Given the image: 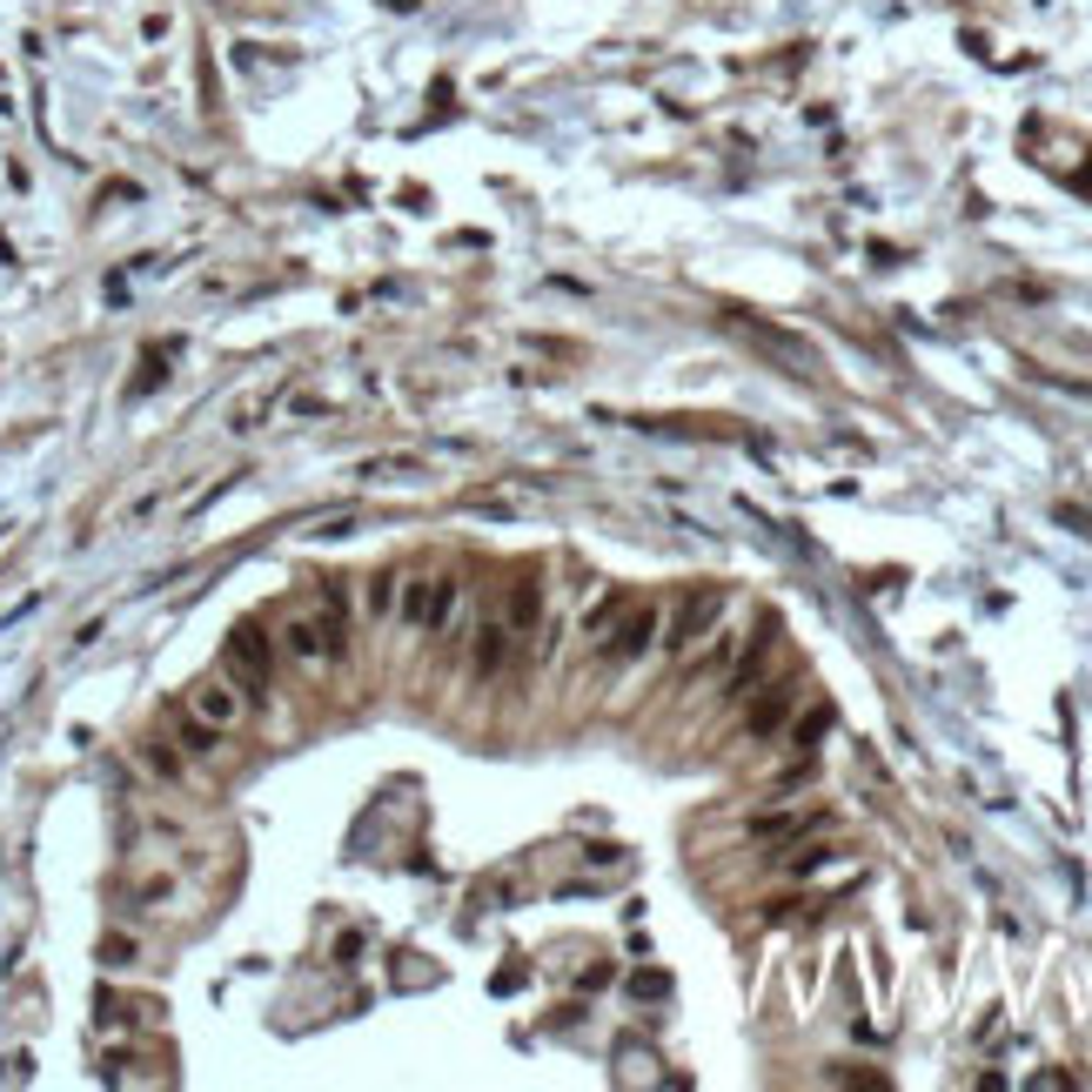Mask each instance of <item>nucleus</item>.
I'll list each match as a JSON object with an SVG mask.
<instances>
[{"mask_svg":"<svg viewBox=\"0 0 1092 1092\" xmlns=\"http://www.w3.org/2000/svg\"><path fill=\"white\" fill-rule=\"evenodd\" d=\"M221 663L241 678V691L248 698H269V670H275V650H269V637H262V624H235L228 630V644H221Z\"/></svg>","mask_w":1092,"mask_h":1092,"instance_id":"obj_1","label":"nucleus"},{"mask_svg":"<svg viewBox=\"0 0 1092 1092\" xmlns=\"http://www.w3.org/2000/svg\"><path fill=\"white\" fill-rule=\"evenodd\" d=\"M724 617V591H691L684 604H678V617L663 624V650L670 657H684V650H698L704 637H711V624Z\"/></svg>","mask_w":1092,"mask_h":1092,"instance_id":"obj_2","label":"nucleus"},{"mask_svg":"<svg viewBox=\"0 0 1092 1092\" xmlns=\"http://www.w3.org/2000/svg\"><path fill=\"white\" fill-rule=\"evenodd\" d=\"M657 630H663L657 604H624V610H617V624H610L597 644H604V657H624V663H630V657H644V650L657 644Z\"/></svg>","mask_w":1092,"mask_h":1092,"instance_id":"obj_3","label":"nucleus"},{"mask_svg":"<svg viewBox=\"0 0 1092 1092\" xmlns=\"http://www.w3.org/2000/svg\"><path fill=\"white\" fill-rule=\"evenodd\" d=\"M771 644H778V617H765V624H758V637L744 644V657L731 663V678H724V691H731V698H750V691H758V678H765V657H771Z\"/></svg>","mask_w":1092,"mask_h":1092,"instance_id":"obj_4","label":"nucleus"},{"mask_svg":"<svg viewBox=\"0 0 1092 1092\" xmlns=\"http://www.w3.org/2000/svg\"><path fill=\"white\" fill-rule=\"evenodd\" d=\"M510 637H517V630L502 624V617H489V624L476 630V644H469V678H476V684H489L496 670L510 663Z\"/></svg>","mask_w":1092,"mask_h":1092,"instance_id":"obj_5","label":"nucleus"},{"mask_svg":"<svg viewBox=\"0 0 1092 1092\" xmlns=\"http://www.w3.org/2000/svg\"><path fill=\"white\" fill-rule=\"evenodd\" d=\"M188 711H195L202 724H215V731H235V717H241V691H235V684H221V678H208V684H195Z\"/></svg>","mask_w":1092,"mask_h":1092,"instance_id":"obj_6","label":"nucleus"},{"mask_svg":"<svg viewBox=\"0 0 1092 1092\" xmlns=\"http://www.w3.org/2000/svg\"><path fill=\"white\" fill-rule=\"evenodd\" d=\"M315 624H322V644H328V663H335V657L349 650V591H343V583H322Z\"/></svg>","mask_w":1092,"mask_h":1092,"instance_id":"obj_7","label":"nucleus"},{"mask_svg":"<svg viewBox=\"0 0 1092 1092\" xmlns=\"http://www.w3.org/2000/svg\"><path fill=\"white\" fill-rule=\"evenodd\" d=\"M791 704H798V698H791V684H765V698L744 711V731H750V737H771V731L791 717Z\"/></svg>","mask_w":1092,"mask_h":1092,"instance_id":"obj_8","label":"nucleus"},{"mask_svg":"<svg viewBox=\"0 0 1092 1092\" xmlns=\"http://www.w3.org/2000/svg\"><path fill=\"white\" fill-rule=\"evenodd\" d=\"M282 650H289L295 663H322V657H328V644H322V624H315V617H289V630H282Z\"/></svg>","mask_w":1092,"mask_h":1092,"instance_id":"obj_9","label":"nucleus"},{"mask_svg":"<svg viewBox=\"0 0 1092 1092\" xmlns=\"http://www.w3.org/2000/svg\"><path fill=\"white\" fill-rule=\"evenodd\" d=\"M502 624H510L517 637L543 624V591H537V583H517V591H510V604H502Z\"/></svg>","mask_w":1092,"mask_h":1092,"instance_id":"obj_10","label":"nucleus"},{"mask_svg":"<svg viewBox=\"0 0 1092 1092\" xmlns=\"http://www.w3.org/2000/svg\"><path fill=\"white\" fill-rule=\"evenodd\" d=\"M456 591H463V576H456V570L430 576V610H423V630H443V624H450V610H456Z\"/></svg>","mask_w":1092,"mask_h":1092,"instance_id":"obj_11","label":"nucleus"},{"mask_svg":"<svg viewBox=\"0 0 1092 1092\" xmlns=\"http://www.w3.org/2000/svg\"><path fill=\"white\" fill-rule=\"evenodd\" d=\"M423 610H430V576H423V583H415V576H409V591L396 597V617H402L409 630H423Z\"/></svg>","mask_w":1092,"mask_h":1092,"instance_id":"obj_12","label":"nucleus"},{"mask_svg":"<svg viewBox=\"0 0 1092 1092\" xmlns=\"http://www.w3.org/2000/svg\"><path fill=\"white\" fill-rule=\"evenodd\" d=\"M215 737H221V731H215V724H202V717H195V711H188V717H182V744H188V750H195V758H208V750H215Z\"/></svg>","mask_w":1092,"mask_h":1092,"instance_id":"obj_13","label":"nucleus"},{"mask_svg":"<svg viewBox=\"0 0 1092 1092\" xmlns=\"http://www.w3.org/2000/svg\"><path fill=\"white\" fill-rule=\"evenodd\" d=\"M396 583H402L396 570H376V576H369V610H376V617L396 610Z\"/></svg>","mask_w":1092,"mask_h":1092,"instance_id":"obj_14","label":"nucleus"},{"mask_svg":"<svg viewBox=\"0 0 1092 1092\" xmlns=\"http://www.w3.org/2000/svg\"><path fill=\"white\" fill-rule=\"evenodd\" d=\"M617 610H624V591H610V597H604V604H597L591 617H583V630H591V637H604V630L617 624Z\"/></svg>","mask_w":1092,"mask_h":1092,"instance_id":"obj_15","label":"nucleus"},{"mask_svg":"<svg viewBox=\"0 0 1092 1092\" xmlns=\"http://www.w3.org/2000/svg\"><path fill=\"white\" fill-rule=\"evenodd\" d=\"M363 476H369V483H402V476H415V463H396V456H389V463H363Z\"/></svg>","mask_w":1092,"mask_h":1092,"instance_id":"obj_16","label":"nucleus"},{"mask_svg":"<svg viewBox=\"0 0 1092 1092\" xmlns=\"http://www.w3.org/2000/svg\"><path fill=\"white\" fill-rule=\"evenodd\" d=\"M824 731H831V711H824V704H818L811 717H798V744H804V750H811V744H818Z\"/></svg>","mask_w":1092,"mask_h":1092,"instance_id":"obj_17","label":"nucleus"},{"mask_svg":"<svg viewBox=\"0 0 1092 1092\" xmlns=\"http://www.w3.org/2000/svg\"><path fill=\"white\" fill-rule=\"evenodd\" d=\"M148 765H154L161 778H182V758H175V750H167V744H148Z\"/></svg>","mask_w":1092,"mask_h":1092,"instance_id":"obj_18","label":"nucleus"},{"mask_svg":"<svg viewBox=\"0 0 1092 1092\" xmlns=\"http://www.w3.org/2000/svg\"><path fill=\"white\" fill-rule=\"evenodd\" d=\"M630 992H637V998H663V992H670V979H663V972H637V979H630Z\"/></svg>","mask_w":1092,"mask_h":1092,"instance_id":"obj_19","label":"nucleus"},{"mask_svg":"<svg viewBox=\"0 0 1092 1092\" xmlns=\"http://www.w3.org/2000/svg\"><path fill=\"white\" fill-rule=\"evenodd\" d=\"M101 959H108V965H134V945H128V939H108Z\"/></svg>","mask_w":1092,"mask_h":1092,"instance_id":"obj_20","label":"nucleus"},{"mask_svg":"<svg viewBox=\"0 0 1092 1092\" xmlns=\"http://www.w3.org/2000/svg\"><path fill=\"white\" fill-rule=\"evenodd\" d=\"M356 959H363V932H349L343 945H335V965H356Z\"/></svg>","mask_w":1092,"mask_h":1092,"instance_id":"obj_21","label":"nucleus"},{"mask_svg":"<svg viewBox=\"0 0 1092 1092\" xmlns=\"http://www.w3.org/2000/svg\"><path fill=\"white\" fill-rule=\"evenodd\" d=\"M583 858H591V865H624V845H591Z\"/></svg>","mask_w":1092,"mask_h":1092,"instance_id":"obj_22","label":"nucleus"}]
</instances>
